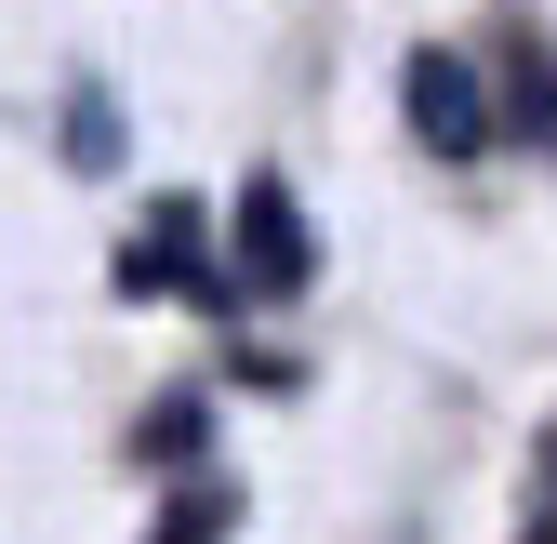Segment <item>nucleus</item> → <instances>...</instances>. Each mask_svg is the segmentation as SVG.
Listing matches in <instances>:
<instances>
[{
    "instance_id": "obj_1",
    "label": "nucleus",
    "mask_w": 557,
    "mask_h": 544,
    "mask_svg": "<svg viewBox=\"0 0 557 544\" xmlns=\"http://www.w3.org/2000/svg\"><path fill=\"white\" fill-rule=\"evenodd\" d=\"M306 280H319V239H306V213H293V186L252 173V186H239V293L293 306Z\"/></svg>"
},
{
    "instance_id": "obj_2",
    "label": "nucleus",
    "mask_w": 557,
    "mask_h": 544,
    "mask_svg": "<svg viewBox=\"0 0 557 544\" xmlns=\"http://www.w3.org/2000/svg\"><path fill=\"white\" fill-rule=\"evenodd\" d=\"M398 107H411V133H425L438 160H478V147H492V81H478L465 53H411L398 66Z\"/></svg>"
},
{
    "instance_id": "obj_3",
    "label": "nucleus",
    "mask_w": 557,
    "mask_h": 544,
    "mask_svg": "<svg viewBox=\"0 0 557 544\" xmlns=\"http://www.w3.org/2000/svg\"><path fill=\"white\" fill-rule=\"evenodd\" d=\"M120 280H133V293H213V280H199V213H186V199L147 213V239L120 252Z\"/></svg>"
},
{
    "instance_id": "obj_4",
    "label": "nucleus",
    "mask_w": 557,
    "mask_h": 544,
    "mask_svg": "<svg viewBox=\"0 0 557 544\" xmlns=\"http://www.w3.org/2000/svg\"><path fill=\"white\" fill-rule=\"evenodd\" d=\"M226 518H239V505H226V492H186V505H173V518H160V544H213V531H226Z\"/></svg>"
},
{
    "instance_id": "obj_5",
    "label": "nucleus",
    "mask_w": 557,
    "mask_h": 544,
    "mask_svg": "<svg viewBox=\"0 0 557 544\" xmlns=\"http://www.w3.org/2000/svg\"><path fill=\"white\" fill-rule=\"evenodd\" d=\"M544 133H557V107H544Z\"/></svg>"
}]
</instances>
